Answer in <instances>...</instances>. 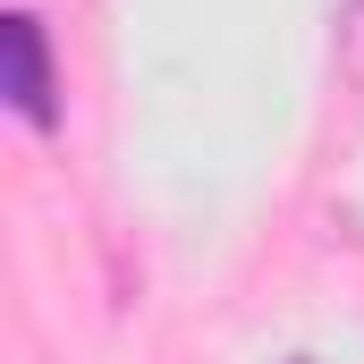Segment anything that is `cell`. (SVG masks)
I'll return each instance as SVG.
<instances>
[{
    "label": "cell",
    "mask_w": 364,
    "mask_h": 364,
    "mask_svg": "<svg viewBox=\"0 0 364 364\" xmlns=\"http://www.w3.org/2000/svg\"><path fill=\"white\" fill-rule=\"evenodd\" d=\"M0 51H9V102H17L34 127H51L60 102H51V51H43V26H34V17H9V26H0Z\"/></svg>",
    "instance_id": "obj_1"
},
{
    "label": "cell",
    "mask_w": 364,
    "mask_h": 364,
    "mask_svg": "<svg viewBox=\"0 0 364 364\" xmlns=\"http://www.w3.org/2000/svg\"><path fill=\"white\" fill-rule=\"evenodd\" d=\"M339 34H348V60L364 68V0H348V26H339Z\"/></svg>",
    "instance_id": "obj_2"
}]
</instances>
